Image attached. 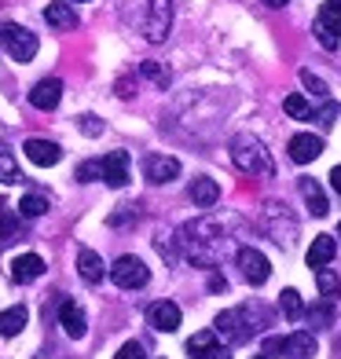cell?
Returning <instances> with one entry per match:
<instances>
[{
	"instance_id": "obj_1",
	"label": "cell",
	"mask_w": 341,
	"mask_h": 359,
	"mask_svg": "<svg viewBox=\"0 0 341 359\" xmlns=\"http://www.w3.org/2000/svg\"><path fill=\"white\" fill-rule=\"evenodd\" d=\"M232 161L239 165V172H246V176H272L268 151L257 136H235L232 140Z\"/></svg>"
},
{
	"instance_id": "obj_2",
	"label": "cell",
	"mask_w": 341,
	"mask_h": 359,
	"mask_svg": "<svg viewBox=\"0 0 341 359\" xmlns=\"http://www.w3.org/2000/svg\"><path fill=\"white\" fill-rule=\"evenodd\" d=\"M0 44L8 48V55L15 62H29L37 55V34H29L26 26H15V22L0 26Z\"/></svg>"
},
{
	"instance_id": "obj_3",
	"label": "cell",
	"mask_w": 341,
	"mask_h": 359,
	"mask_svg": "<svg viewBox=\"0 0 341 359\" xmlns=\"http://www.w3.org/2000/svg\"><path fill=\"white\" fill-rule=\"evenodd\" d=\"M316 337L308 334V330H297V334H290V337H268L265 341V352L268 359L272 355H294V359H312L316 355Z\"/></svg>"
},
{
	"instance_id": "obj_4",
	"label": "cell",
	"mask_w": 341,
	"mask_h": 359,
	"mask_svg": "<svg viewBox=\"0 0 341 359\" xmlns=\"http://www.w3.org/2000/svg\"><path fill=\"white\" fill-rule=\"evenodd\" d=\"M110 279H114V286H121V290H140V286H147L151 271H147V264H143L140 257H118L114 268H110Z\"/></svg>"
},
{
	"instance_id": "obj_5",
	"label": "cell",
	"mask_w": 341,
	"mask_h": 359,
	"mask_svg": "<svg viewBox=\"0 0 341 359\" xmlns=\"http://www.w3.org/2000/svg\"><path fill=\"white\" fill-rule=\"evenodd\" d=\"M239 268H242V279H246L250 286H265L268 275H272L268 257L261 250H253V246H242L239 250Z\"/></svg>"
},
{
	"instance_id": "obj_6",
	"label": "cell",
	"mask_w": 341,
	"mask_h": 359,
	"mask_svg": "<svg viewBox=\"0 0 341 359\" xmlns=\"http://www.w3.org/2000/svg\"><path fill=\"white\" fill-rule=\"evenodd\" d=\"M173 26V0H151L147 4V41L161 44Z\"/></svg>"
},
{
	"instance_id": "obj_7",
	"label": "cell",
	"mask_w": 341,
	"mask_h": 359,
	"mask_svg": "<svg viewBox=\"0 0 341 359\" xmlns=\"http://www.w3.org/2000/svg\"><path fill=\"white\" fill-rule=\"evenodd\" d=\"M217 334L227 341V345H242V341H250L253 326H246V312L232 308V312H220L217 316Z\"/></svg>"
},
{
	"instance_id": "obj_8",
	"label": "cell",
	"mask_w": 341,
	"mask_h": 359,
	"mask_svg": "<svg viewBox=\"0 0 341 359\" xmlns=\"http://www.w3.org/2000/svg\"><path fill=\"white\" fill-rule=\"evenodd\" d=\"M316 37H319L323 48H337V41H341V8H334V4H323L319 8Z\"/></svg>"
},
{
	"instance_id": "obj_9",
	"label": "cell",
	"mask_w": 341,
	"mask_h": 359,
	"mask_svg": "<svg viewBox=\"0 0 341 359\" xmlns=\"http://www.w3.org/2000/svg\"><path fill=\"white\" fill-rule=\"evenodd\" d=\"M143 176L151 184H169V180L180 176V161L169 158V154H147L143 158Z\"/></svg>"
},
{
	"instance_id": "obj_10",
	"label": "cell",
	"mask_w": 341,
	"mask_h": 359,
	"mask_svg": "<svg viewBox=\"0 0 341 359\" xmlns=\"http://www.w3.org/2000/svg\"><path fill=\"white\" fill-rule=\"evenodd\" d=\"M286 154H290V161H297V165H308V161H316L323 154V140L312 136V133H297L286 143Z\"/></svg>"
},
{
	"instance_id": "obj_11",
	"label": "cell",
	"mask_w": 341,
	"mask_h": 359,
	"mask_svg": "<svg viewBox=\"0 0 341 359\" xmlns=\"http://www.w3.org/2000/svg\"><path fill=\"white\" fill-rule=\"evenodd\" d=\"M147 323L161 334H173V330H180V308H176L173 301H154L147 308Z\"/></svg>"
},
{
	"instance_id": "obj_12",
	"label": "cell",
	"mask_w": 341,
	"mask_h": 359,
	"mask_svg": "<svg viewBox=\"0 0 341 359\" xmlns=\"http://www.w3.org/2000/svg\"><path fill=\"white\" fill-rule=\"evenodd\" d=\"M100 180H107L110 187H125L128 184V154L125 151H110L100 161Z\"/></svg>"
},
{
	"instance_id": "obj_13",
	"label": "cell",
	"mask_w": 341,
	"mask_h": 359,
	"mask_svg": "<svg viewBox=\"0 0 341 359\" xmlns=\"http://www.w3.org/2000/svg\"><path fill=\"white\" fill-rule=\"evenodd\" d=\"M59 100H62V81L59 77H44L34 85V92H29V103L37 110H55Z\"/></svg>"
},
{
	"instance_id": "obj_14",
	"label": "cell",
	"mask_w": 341,
	"mask_h": 359,
	"mask_svg": "<svg viewBox=\"0 0 341 359\" xmlns=\"http://www.w3.org/2000/svg\"><path fill=\"white\" fill-rule=\"evenodd\" d=\"M22 151H26V158L34 161V165H41V169H48V165H55V161L62 158V151H59V143H52V140H26L22 143Z\"/></svg>"
},
{
	"instance_id": "obj_15",
	"label": "cell",
	"mask_w": 341,
	"mask_h": 359,
	"mask_svg": "<svg viewBox=\"0 0 341 359\" xmlns=\"http://www.w3.org/2000/svg\"><path fill=\"white\" fill-rule=\"evenodd\" d=\"M41 275H44V260L37 253H22V257L11 260V279L15 283H34Z\"/></svg>"
},
{
	"instance_id": "obj_16",
	"label": "cell",
	"mask_w": 341,
	"mask_h": 359,
	"mask_svg": "<svg viewBox=\"0 0 341 359\" xmlns=\"http://www.w3.org/2000/svg\"><path fill=\"white\" fill-rule=\"evenodd\" d=\"M187 352H191V359H224V352H220V345H217V334H213V330L194 334V337L187 341Z\"/></svg>"
},
{
	"instance_id": "obj_17",
	"label": "cell",
	"mask_w": 341,
	"mask_h": 359,
	"mask_svg": "<svg viewBox=\"0 0 341 359\" xmlns=\"http://www.w3.org/2000/svg\"><path fill=\"white\" fill-rule=\"evenodd\" d=\"M77 271H81V279L92 283V286H95V283H100L103 275H107V268H103L100 253H95V250H85V246L77 250Z\"/></svg>"
},
{
	"instance_id": "obj_18",
	"label": "cell",
	"mask_w": 341,
	"mask_h": 359,
	"mask_svg": "<svg viewBox=\"0 0 341 359\" xmlns=\"http://www.w3.org/2000/svg\"><path fill=\"white\" fill-rule=\"evenodd\" d=\"M59 323H62V330H67L70 337H85V312L77 308V301H62L59 304Z\"/></svg>"
},
{
	"instance_id": "obj_19",
	"label": "cell",
	"mask_w": 341,
	"mask_h": 359,
	"mask_svg": "<svg viewBox=\"0 0 341 359\" xmlns=\"http://www.w3.org/2000/svg\"><path fill=\"white\" fill-rule=\"evenodd\" d=\"M217 198H220V184L217 180H209V176H199L191 184V202L199 205V209H209V205H217Z\"/></svg>"
},
{
	"instance_id": "obj_20",
	"label": "cell",
	"mask_w": 341,
	"mask_h": 359,
	"mask_svg": "<svg viewBox=\"0 0 341 359\" xmlns=\"http://www.w3.org/2000/svg\"><path fill=\"white\" fill-rule=\"evenodd\" d=\"M337 253V242L330 235H316L312 238V250H308V268H327Z\"/></svg>"
},
{
	"instance_id": "obj_21",
	"label": "cell",
	"mask_w": 341,
	"mask_h": 359,
	"mask_svg": "<svg viewBox=\"0 0 341 359\" xmlns=\"http://www.w3.org/2000/svg\"><path fill=\"white\" fill-rule=\"evenodd\" d=\"M44 19H48V26H55V29H74L77 26V11L70 4H48Z\"/></svg>"
},
{
	"instance_id": "obj_22",
	"label": "cell",
	"mask_w": 341,
	"mask_h": 359,
	"mask_svg": "<svg viewBox=\"0 0 341 359\" xmlns=\"http://www.w3.org/2000/svg\"><path fill=\"white\" fill-rule=\"evenodd\" d=\"M26 319H29V312H26L22 304H15V308H8V312H0V334H4V337H15V334H22Z\"/></svg>"
},
{
	"instance_id": "obj_23",
	"label": "cell",
	"mask_w": 341,
	"mask_h": 359,
	"mask_svg": "<svg viewBox=\"0 0 341 359\" xmlns=\"http://www.w3.org/2000/svg\"><path fill=\"white\" fill-rule=\"evenodd\" d=\"M301 194H305V202H308V209H312V217H327V198H323V191H319V184L316 180H301Z\"/></svg>"
},
{
	"instance_id": "obj_24",
	"label": "cell",
	"mask_w": 341,
	"mask_h": 359,
	"mask_svg": "<svg viewBox=\"0 0 341 359\" xmlns=\"http://www.w3.org/2000/svg\"><path fill=\"white\" fill-rule=\"evenodd\" d=\"M279 308H283V316H286L290 323H297V319L305 316V304H301V293H297V290H283V293H279Z\"/></svg>"
},
{
	"instance_id": "obj_25",
	"label": "cell",
	"mask_w": 341,
	"mask_h": 359,
	"mask_svg": "<svg viewBox=\"0 0 341 359\" xmlns=\"http://www.w3.org/2000/svg\"><path fill=\"white\" fill-rule=\"evenodd\" d=\"M316 283H319V293H323L327 301H334L337 293H341V279H337L330 268H316Z\"/></svg>"
},
{
	"instance_id": "obj_26",
	"label": "cell",
	"mask_w": 341,
	"mask_h": 359,
	"mask_svg": "<svg viewBox=\"0 0 341 359\" xmlns=\"http://www.w3.org/2000/svg\"><path fill=\"white\" fill-rule=\"evenodd\" d=\"M0 180H4V184H19L22 180V172H19V165H15L8 147H0Z\"/></svg>"
},
{
	"instance_id": "obj_27",
	"label": "cell",
	"mask_w": 341,
	"mask_h": 359,
	"mask_svg": "<svg viewBox=\"0 0 341 359\" xmlns=\"http://www.w3.org/2000/svg\"><path fill=\"white\" fill-rule=\"evenodd\" d=\"M283 110L290 114V118H297V121H305V118H312V107H308V100L305 95H286V103H283Z\"/></svg>"
},
{
	"instance_id": "obj_28",
	"label": "cell",
	"mask_w": 341,
	"mask_h": 359,
	"mask_svg": "<svg viewBox=\"0 0 341 359\" xmlns=\"http://www.w3.org/2000/svg\"><path fill=\"white\" fill-rule=\"evenodd\" d=\"M19 213L22 217H44L48 213V198L44 194H26V198L19 202Z\"/></svg>"
},
{
	"instance_id": "obj_29",
	"label": "cell",
	"mask_w": 341,
	"mask_h": 359,
	"mask_svg": "<svg viewBox=\"0 0 341 359\" xmlns=\"http://www.w3.org/2000/svg\"><path fill=\"white\" fill-rule=\"evenodd\" d=\"M140 74H143V77H151L158 88H166V85H169V70H161L158 62H143V67H140Z\"/></svg>"
},
{
	"instance_id": "obj_30",
	"label": "cell",
	"mask_w": 341,
	"mask_h": 359,
	"mask_svg": "<svg viewBox=\"0 0 341 359\" xmlns=\"http://www.w3.org/2000/svg\"><path fill=\"white\" fill-rule=\"evenodd\" d=\"M77 180H81V184L100 180V161H81V165H77Z\"/></svg>"
},
{
	"instance_id": "obj_31",
	"label": "cell",
	"mask_w": 341,
	"mask_h": 359,
	"mask_svg": "<svg viewBox=\"0 0 341 359\" xmlns=\"http://www.w3.org/2000/svg\"><path fill=\"white\" fill-rule=\"evenodd\" d=\"M114 359H147V352H143L140 341H128V345L118 348V355H114Z\"/></svg>"
},
{
	"instance_id": "obj_32",
	"label": "cell",
	"mask_w": 341,
	"mask_h": 359,
	"mask_svg": "<svg viewBox=\"0 0 341 359\" xmlns=\"http://www.w3.org/2000/svg\"><path fill=\"white\" fill-rule=\"evenodd\" d=\"M301 81H305V88H308V92H316V95H327V85H323V81H319L312 70H301Z\"/></svg>"
},
{
	"instance_id": "obj_33",
	"label": "cell",
	"mask_w": 341,
	"mask_h": 359,
	"mask_svg": "<svg viewBox=\"0 0 341 359\" xmlns=\"http://www.w3.org/2000/svg\"><path fill=\"white\" fill-rule=\"evenodd\" d=\"M308 319H312V323H323V326H330V323H334V308H330V304L312 308V312H308Z\"/></svg>"
},
{
	"instance_id": "obj_34",
	"label": "cell",
	"mask_w": 341,
	"mask_h": 359,
	"mask_svg": "<svg viewBox=\"0 0 341 359\" xmlns=\"http://www.w3.org/2000/svg\"><path fill=\"white\" fill-rule=\"evenodd\" d=\"M334 118H337V103H327V107H323V110L316 114V121H319L323 128H330V125H334Z\"/></svg>"
},
{
	"instance_id": "obj_35",
	"label": "cell",
	"mask_w": 341,
	"mask_h": 359,
	"mask_svg": "<svg viewBox=\"0 0 341 359\" xmlns=\"http://www.w3.org/2000/svg\"><path fill=\"white\" fill-rule=\"evenodd\" d=\"M81 128H85L88 136H100V133H103V125H100V118H92V114H85V118H81Z\"/></svg>"
},
{
	"instance_id": "obj_36",
	"label": "cell",
	"mask_w": 341,
	"mask_h": 359,
	"mask_svg": "<svg viewBox=\"0 0 341 359\" xmlns=\"http://www.w3.org/2000/svg\"><path fill=\"white\" fill-rule=\"evenodd\" d=\"M330 184H334V191L341 194V165H337V169H330Z\"/></svg>"
},
{
	"instance_id": "obj_37",
	"label": "cell",
	"mask_w": 341,
	"mask_h": 359,
	"mask_svg": "<svg viewBox=\"0 0 341 359\" xmlns=\"http://www.w3.org/2000/svg\"><path fill=\"white\" fill-rule=\"evenodd\" d=\"M261 4H268V8H286L290 0H261Z\"/></svg>"
},
{
	"instance_id": "obj_38",
	"label": "cell",
	"mask_w": 341,
	"mask_h": 359,
	"mask_svg": "<svg viewBox=\"0 0 341 359\" xmlns=\"http://www.w3.org/2000/svg\"><path fill=\"white\" fill-rule=\"evenodd\" d=\"M327 4H334V8H341V0H327Z\"/></svg>"
},
{
	"instance_id": "obj_39",
	"label": "cell",
	"mask_w": 341,
	"mask_h": 359,
	"mask_svg": "<svg viewBox=\"0 0 341 359\" xmlns=\"http://www.w3.org/2000/svg\"><path fill=\"white\" fill-rule=\"evenodd\" d=\"M257 359H268V355H257Z\"/></svg>"
},
{
	"instance_id": "obj_40",
	"label": "cell",
	"mask_w": 341,
	"mask_h": 359,
	"mask_svg": "<svg viewBox=\"0 0 341 359\" xmlns=\"http://www.w3.org/2000/svg\"><path fill=\"white\" fill-rule=\"evenodd\" d=\"M337 231H341V224H337Z\"/></svg>"
}]
</instances>
